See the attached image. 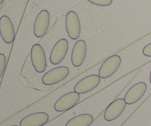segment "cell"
<instances>
[{
  "label": "cell",
  "mask_w": 151,
  "mask_h": 126,
  "mask_svg": "<svg viewBox=\"0 0 151 126\" xmlns=\"http://www.w3.org/2000/svg\"><path fill=\"white\" fill-rule=\"evenodd\" d=\"M122 59L119 55H115L106 59L99 69V76L103 79L110 78L114 75L121 65Z\"/></svg>",
  "instance_id": "3957f363"
},
{
  "label": "cell",
  "mask_w": 151,
  "mask_h": 126,
  "mask_svg": "<svg viewBox=\"0 0 151 126\" xmlns=\"http://www.w3.org/2000/svg\"><path fill=\"white\" fill-rule=\"evenodd\" d=\"M6 66V57L4 54H0V76H2Z\"/></svg>",
  "instance_id": "2e32d148"
},
{
  "label": "cell",
  "mask_w": 151,
  "mask_h": 126,
  "mask_svg": "<svg viewBox=\"0 0 151 126\" xmlns=\"http://www.w3.org/2000/svg\"><path fill=\"white\" fill-rule=\"evenodd\" d=\"M87 53V45L84 40H78L72 51V63L75 67H79L84 62Z\"/></svg>",
  "instance_id": "8fae6325"
},
{
  "label": "cell",
  "mask_w": 151,
  "mask_h": 126,
  "mask_svg": "<svg viewBox=\"0 0 151 126\" xmlns=\"http://www.w3.org/2000/svg\"><path fill=\"white\" fill-rule=\"evenodd\" d=\"M30 58L32 64L35 70L38 73H42L47 68V58L45 52L40 44H35L31 48Z\"/></svg>",
  "instance_id": "6da1fadb"
},
{
  "label": "cell",
  "mask_w": 151,
  "mask_h": 126,
  "mask_svg": "<svg viewBox=\"0 0 151 126\" xmlns=\"http://www.w3.org/2000/svg\"><path fill=\"white\" fill-rule=\"evenodd\" d=\"M49 120L46 112H36L27 115L21 120L20 126H42Z\"/></svg>",
  "instance_id": "4fadbf2b"
},
{
  "label": "cell",
  "mask_w": 151,
  "mask_h": 126,
  "mask_svg": "<svg viewBox=\"0 0 151 126\" xmlns=\"http://www.w3.org/2000/svg\"><path fill=\"white\" fill-rule=\"evenodd\" d=\"M87 1H88L91 4L97 6H101V7L110 6L113 2V0H87Z\"/></svg>",
  "instance_id": "9a60e30c"
},
{
  "label": "cell",
  "mask_w": 151,
  "mask_h": 126,
  "mask_svg": "<svg viewBox=\"0 0 151 126\" xmlns=\"http://www.w3.org/2000/svg\"><path fill=\"white\" fill-rule=\"evenodd\" d=\"M0 33L6 44H12L15 39V30L11 19L7 16L0 18Z\"/></svg>",
  "instance_id": "9c48e42d"
},
{
  "label": "cell",
  "mask_w": 151,
  "mask_h": 126,
  "mask_svg": "<svg viewBox=\"0 0 151 126\" xmlns=\"http://www.w3.org/2000/svg\"><path fill=\"white\" fill-rule=\"evenodd\" d=\"M142 53L146 57H151V43L148 44L147 45H146L143 48Z\"/></svg>",
  "instance_id": "e0dca14e"
},
{
  "label": "cell",
  "mask_w": 151,
  "mask_h": 126,
  "mask_svg": "<svg viewBox=\"0 0 151 126\" xmlns=\"http://www.w3.org/2000/svg\"><path fill=\"white\" fill-rule=\"evenodd\" d=\"M69 69L66 66H58L47 72L42 78L44 85L51 86L63 81L69 75Z\"/></svg>",
  "instance_id": "277c9868"
},
{
  "label": "cell",
  "mask_w": 151,
  "mask_h": 126,
  "mask_svg": "<svg viewBox=\"0 0 151 126\" xmlns=\"http://www.w3.org/2000/svg\"><path fill=\"white\" fill-rule=\"evenodd\" d=\"M100 78L99 75H91L81 79L75 86L74 90L78 94H86L97 87L100 84Z\"/></svg>",
  "instance_id": "ba28073f"
},
{
  "label": "cell",
  "mask_w": 151,
  "mask_h": 126,
  "mask_svg": "<svg viewBox=\"0 0 151 126\" xmlns=\"http://www.w3.org/2000/svg\"><path fill=\"white\" fill-rule=\"evenodd\" d=\"M69 42L66 38L59 40L52 50L50 60L53 65H58L63 60L67 54Z\"/></svg>",
  "instance_id": "8992f818"
},
{
  "label": "cell",
  "mask_w": 151,
  "mask_h": 126,
  "mask_svg": "<svg viewBox=\"0 0 151 126\" xmlns=\"http://www.w3.org/2000/svg\"><path fill=\"white\" fill-rule=\"evenodd\" d=\"M50 22V14L49 11L41 10L35 19L34 22V35L37 38L44 36L48 30Z\"/></svg>",
  "instance_id": "52a82bcc"
},
{
  "label": "cell",
  "mask_w": 151,
  "mask_h": 126,
  "mask_svg": "<svg viewBox=\"0 0 151 126\" xmlns=\"http://www.w3.org/2000/svg\"><path fill=\"white\" fill-rule=\"evenodd\" d=\"M66 30L69 38L72 40H77L81 35V25L79 17L76 12L71 10L66 16Z\"/></svg>",
  "instance_id": "7a4b0ae2"
},
{
  "label": "cell",
  "mask_w": 151,
  "mask_h": 126,
  "mask_svg": "<svg viewBox=\"0 0 151 126\" xmlns=\"http://www.w3.org/2000/svg\"><path fill=\"white\" fill-rule=\"evenodd\" d=\"M93 120L92 115L83 114L69 120L66 126H89L93 122Z\"/></svg>",
  "instance_id": "5bb4252c"
},
{
  "label": "cell",
  "mask_w": 151,
  "mask_h": 126,
  "mask_svg": "<svg viewBox=\"0 0 151 126\" xmlns=\"http://www.w3.org/2000/svg\"><path fill=\"white\" fill-rule=\"evenodd\" d=\"M80 100V94L76 91L66 93L55 103L54 109L58 112H63L73 108Z\"/></svg>",
  "instance_id": "5b68a950"
},
{
  "label": "cell",
  "mask_w": 151,
  "mask_h": 126,
  "mask_svg": "<svg viewBox=\"0 0 151 126\" xmlns=\"http://www.w3.org/2000/svg\"><path fill=\"white\" fill-rule=\"evenodd\" d=\"M147 84L144 82L136 84L130 88L125 96V100L128 105H133L138 102L145 94Z\"/></svg>",
  "instance_id": "7c38bea8"
},
{
  "label": "cell",
  "mask_w": 151,
  "mask_h": 126,
  "mask_svg": "<svg viewBox=\"0 0 151 126\" xmlns=\"http://www.w3.org/2000/svg\"><path fill=\"white\" fill-rule=\"evenodd\" d=\"M126 102L125 99L119 98L117 100L112 102L108 108L106 109V112L104 113V119L108 122H111L116 118L119 117L124 110L125 109L126 106Z\"/></svg>",
  "instance_id": "30bf717a"
},
{
  "label": "cell",
  "mask_w": 151,
  "mask_h": 126,
  "mask_svg": "<svg viewBox=\"0 0 151 126\" xmlns=\"http://www.w3.org/2000/svg\"><path fill=\"white\" fill-rule=\"evenodd\" d=\"M3 1H4V0H0V3H3Z\"/></svg>",
  "instance_id": "d6986e66"
},
{
  "label": "cell",
  "mask_w": 151,
  "mask_h": 126,
  "mask_svg": "<svg viewBox=\"0 0 151 126\" xmlns=\"http://www.w3.org/2000/svg\"><path fill=\"white\" fill-rule=\"evenodd\" d=\"M10 126H19V125H10Z\"/></svg>",
  "instance_id": "ffe728a7"
},
{
  "label": "cell",
  "mask_w": 151,
  "mask_h": 126,
  "mask_svg": "<svg viewBox=\"0 0 151 126\" xmlns=\"http://www.w3.org/2000/svg\"><path fill=\"white\" fill-rule=\"evenodd\" d=\"M150 82L151 84V70H150Z\"/></svg>",
  "instance_id": "ac0fdd59"
}]
</instances>
